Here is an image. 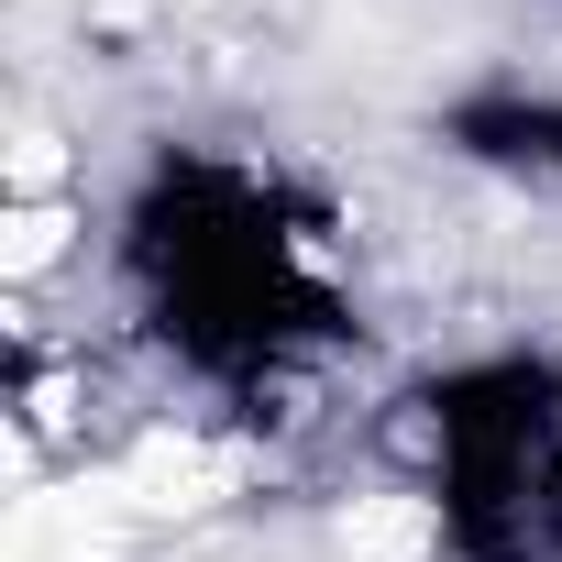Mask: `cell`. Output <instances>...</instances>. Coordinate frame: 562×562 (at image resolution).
Wrapping results in <instances>:
<instances>
[{
	"label": "cell",
	"mask_w": 562,
	"mask_h": 562,
	"mask_svg": "<svg viewBox=\"0 0 562 562\" xmlns=\"http://www.w3.org/2000/svg\"><path fill=\"white\" fill-rule=\"evenodd\" d=\"M100 288L122 342L199 408H276L364 331L342 210L310 166L232 133H155L100 199Z\"/></svg>",
	"instance_id": "obj_1"
},
{
	"label": "cell",
	"mask_w": 562,
	"mask_h": 562,
	"mask_svg": "<svg viewBox=\"0 0 562 562\" xmlns=\"http://www.w3.org/2000/svg\"><path fill=\"white\" fill-rule=\"evenodd\" d=\"M386 452L430 562H562V342L430 353L386 397Z\"/></svg>",
	"instance_id": "obj_2"
},
{
	"label": "cell",
	"mask_w": 562,
	"mask_h": 562,
	"mask_svg": "<svg viewBox=\"0 0 562 562\" xmlns=\"http://www.w3.org/2000/svg\"><path fill=\"white\" fill-rule=\"evenodd\" d=\"M430 144H441L452 166H474V177H496V188L562 210V89H551V78H518V67L463 78V89L430 111Z\"/></svg>",
	"instance_id": "obj_3"
}]
</instances>
